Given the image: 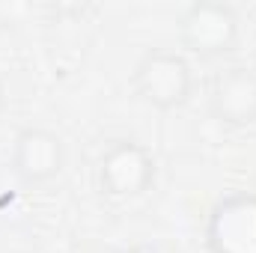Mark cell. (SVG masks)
<instances>
[{"label":"cell","instance_id":"obj_1","mask_svg":"<svg viewBox=\"0 0 256 253\" xmlns=\"http://www.w3.org/2000/svg\"><path fill=\"white\" fill-rule=\"evenodd\" d=\"M194 74L191 66L182 54L176 51H164L155 48L149 54L140 57V63L134 66V90L137 96L158 108V110H173L182 108L191 96Z\"/></svg>","mask_w":256,"mask_h":253},{"label":"cell","instance_id":"obj_2","mask_svg":"<svg viewBox=\"0 0 256 253\" xmlns=\"http://www.w3.org/2000/svg\"><path fill=\"white\" fill-rule=\"evenodd\" d=\"M96 179L108 196L116 200L140 196L155 182V158L137 140H116L102 152Z\"/></svg>","mask_w":256,"mask_h":253},{"label":"cell","instance_id":"obj_3","mask_svg":"<svg viewBox=\"0 0 256 253\" xmlns=\"http://www.w3.org/2000/svg\"><path fill=\"white\" fill-rule=\"evenodd\" d=\"M185 48L200 57L230 54L238 42V15L226 3H191L179 21Z\"/></svg>","mask_w":256,"mask_h":253},{"label":"cell","instance_id":"obj_4","mask_svg":"<svg viewBox=\"0 0 256 253\" xmlns=\"http://www.w3.org/2000/svg\"><path fill=\"white\" fill-rule=\"evenodd\" d=\"M208 253H256V194L224 196L206 224Z\"/></svg>","mask_w":256,"mask_h":253},{"label":"cell","instance_id":"obj_5","mask_svg":"<svg viewBox=\"0 0 256 253\" xmlns=\"http://www.w3.org/2000/svg\"><path fill=\"white\" fill-rule=\"evenodd\" d=\"M66 164L63 140L48 128H24L12 143V170L18 179L39 185L60 176Z\"/></svg>","mask_w":256,"mask_h":253},{"label":"cell","instance_id":"obj_6","mask_svg":"<svg viewBox=\"0 0 256 253\" xmlns=\"http://www.w3.org/2000/svg\"><path fill=\"white\" fill-rule=\"evenodd\" d=\"M212 114L232 128H248L256 122V72L232 66L212 80L208 92Z\"/></svg>","mask_w":256,"mask_h":253},{"label":"cell","instance_id":"obj_7","mask_svg":"<svg viewBox=\"0 0 256 253\" xmlns=\"http://www.w3.org/2000/svg\"><path fill=\"white\" fill-rule=\"evenodd\" d=\"M116 253H179V250L170 248V244H137V248H126V250Z\"/></svg>","mask_w":256,"mask_h":253},{"label":"cell","instance_id":"obj_8","mask_svg":"<svg viewBox=\"0 0 256 253\" xmlns=\"http://www.w3.org/2000/svg\"><path fill=\"white\" fill-rule=\"evenodd\" d=\"M3 102H6V90H3V80H0V110H3Z\"/></svg>","mask_w":256,"mask_h":253}]
</instances>
